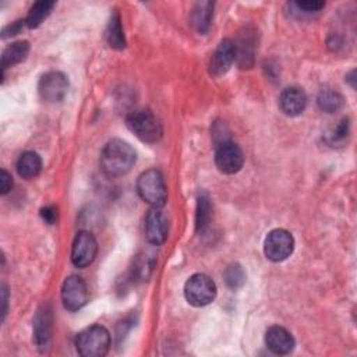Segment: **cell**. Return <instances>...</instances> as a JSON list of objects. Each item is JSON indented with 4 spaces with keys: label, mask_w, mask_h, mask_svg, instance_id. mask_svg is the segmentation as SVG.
Returning a JSON list of instances; mask_svg holds the SVG:
<instances>
[{
    "label": "cell",
    "mask_w": 357,
    "mask_h": 357,
    "mask_svg": "<svg viewBox=\"0 0 357 357\" xmlns=\"http://www.w3.org/2000/svg\"><path fill=\"white\" fill-rule=\"evenodd\" d=\"M137 153L134 148L119 138L109 141L100 153V169L110 177H119L127 174L134 166Z\"/></svg>",
    "instance_id": "6da1fadb"
},
{
    "label": "cell",
    "mask_w": 357,
    "mask_h": 357,
    "mask_svg": "<svg viewBox=\"0 0 357 357\" xmlns=\"http://www.w3.org/2000/svg\"><path fill=\"white\" fill-rule=\"evenodd\" d=\"M128 130L142 142L155 144L163 135V127L160 120L151 110H135L126 119Z\"/></svg>",
    "instance_id": "7a4b0ae2"
},
{
    "label": "cell",
    "mask_w": 357,
    "mask_h": 357,
    "mask_svg": "<svg viewBox=\"0 0 357 357\" xmlns=\"http://www.w3.org/2000/svg\"><path fill=\"white\" fill-rule=\"evenodd\" d=\"M75 347L82 357H102L110 349V333L102 325H91L78 333Z\"/></svg>",
    "instance_id": "3957f363"
},
{
    "label": "cell",
    "mask_w": 357,
    "mask_h": 357,
    "mask_svg": "<svg viewBox=\"0 0 357 357\" xmlns=\"http://www.w3.org/2000/svg\"><path fill=\"white\" fill-rule=\"evenodd\" d=\"M137 191L152 208H162L167 201L165 178L158 169H148L139 174L137 180Z\"/></svg>",
    "instance_id": "277c9868"
},
{
    "label": "cell",
    "mask_w": 357,
    "mask_h": 357,
    "mask_svg": "<svg viewBox=\"0 0 357 357\" xmlns=\"http://www.w3.org/2000/svg\"><path fill=\"white\" fill-rule=\"evenodd\" d=\"M184 297L194 307L208 305L216 297V284L208 275L195 273L184 284Z\"/></svg>",
    "instance_id": "5b68a950"
},
{
    "label": "cell",
    "mask_w": 357,
    "mask_h": 357,
    "mask_svg": "<svg viewBox=\"0 0 357 357\" xmlns=\"http://www.w3.org/2000/svg\"><path fill=\"white\" fill-rule=\"evenodd\" d=\"M294 250V238L284 229H275L268 233L264 241V252L268 259L280 262L287 259Z\"/></svg>",
    "instance_id": "8992f818"
},
{
    "label": "cell",
    "mask_w": 357,
    "mask_h": 357,
    "mask_svg": "<svg viewBox=\"0 0 357 357\" xmlns=\"http://www.w3.org/2000/svg\"><path fill=\"white\" fill-rule=\"evenodd\" d=\"M68 91V79L60 71H49L42 75L38 84V92L43 102L57 103L64 99Z\"/></svg>",
    "instance_id": "52a82bcc"
},
{
    "label": "cell",
    "mask_w": 357,
    "mask_h": 357,
    "mask_svg": "<svg viewBox=\"0 0 357 357\" xmlns=\"http://www.w3.org/2000/svg\"><path fill=\"white\" fill-rule=\"evenodd\" d=\"M215 163L218 169L225 174L237 173L244 163V156L240 146L230 139H225L216 144Z\"/></svg>",
    "instance_id": "ba28073f"
},
{
    "label": "cell",
    "mask_w": 357,
    "mask_h": 357,
    "mask_svg": "<svg viewBox=\"0 0 357 357\" xmlns=\"http://www.w3.org/2000/svg\"><path fill=\"white\" fill-rule=\"evenodd\" d=\"M98 254V241L92 233L81 230L75 234L71 247V261L77 268L89 266Z\"/></svg>",
    "instance_id": "9c48e42d"
},
{
    "label": "cell",
    "mask_w": 357,
    "mask_h": 357,
    "mask_svg": "<svg viewBox=\"0 0 357 357\" xmlns=\"http://www.w3.org/2000/svg\"><path fill=\"white\" fill-rule=\"evenodd\" d=\"M61 301L68 311H78L88 303V289L82 278L71 275L63 282Z\"/></svg>",
    "instance_id": "30bf717a"
},
{
    "label": "cell",
    "mask_w": 357,
    "mask_h": 357,
    "mask_svg": "<svg viewBox=\"0 0 357 357\" xmlns=\"http://www.w3.org/2000/svg\"><path fill=\"white\" fill-rule=\"evenodd\" d=\"M169 234V220L160 208H152L145 218V236L153 245H160Z\"/></svg>",
    "instance_id": "8fae6325"
},
{
    "label": "cell",
    "mask_w": 357,
    "mask_h": 357,
    "mask_svg": "<svg viewBox=\"0 0 357 357\" xmlns=\"http://www.w3.org/2000/svg\"><path fill=\"white\" fill-rule=\"evenodd\" d=\"M236 61V45L231 39H223L218 45L209 63V73L213 77H220L229 71Z\"/></svg>",
    "instance_id": "7c38bea8"
},
{
    "label": "cell",
    "mask_w": 357,
    "mask_h": 357,
    "mask_svg": "<svg viewBox=\"0 0 357 357\" xmlns=\"http://www.w3.org/2000/svg\"><path fill=\"white\" fill-rule=\"evenodd\" d=\"M52 325H53V315L49 305H43L35 317L33 321V336L35 343L40 351H45L49 347L52 339Z\"/></svg>",
    "instance_id": "4fadbf2b"
},
{
    "label": "cell",
    "mask_w": 357,
    "mask_h": 357,
    "mask_svg": "<svg viewBox=\"0 0 357 357\" xmlns=\"http://www.w3.org/2000/svg\"><path fill=\"white\" fill-rule=\"evenodd\" d=\"M307 106V96L303 89L297 86L284 88L279 96V107L280 110L290 117L298 116L304 112Z\"/></svg>",
    "instance_id": "5bb4252c"
},
{
    "label": "cell",
    "mask_w": 357,
    "mask_h": 357,
    "mask_svg": "<svg viewBox=\"0 0 357 357\" xmlns=\"http://www.w3.org/2000/svg\"><path fill=\"white\" fill-rule=\"evenodd\" d=\"M265 344L272 353L283 356L294 349V339L287 329L282 326H271L265 333Z\"/></svg>",
    "instance_id": "9a60e30c"
},
{
    "label": "cell",
    "mask_w": 357,
    "mask_h": 357,
    "mask_svg": "<svg viewBox=\"0 0 357 357\" xmlns=\"http://www.w3.org/2000/svg\"><path fill=\"white\" fill-rule=\"evenodd\" d=\"M213 15V3L211 1H202L197 3L192 13H191V25L197 29L199 33H206Z\"/></svg>",
    "instance_id": "2e32d148"
},
{
    "label": "cell",
    "mask_w": 357,
    "mask_h": 357,
    "mask_svg": "<svg viewBox=\"0 0 357 357\" xmlns=\"http://www.w3.org/2000/svg\"><path fill=\"white\" fill-rule=\"evenodd\" d=\"M40 169H42V159L33 151L24 152L17 160V172L22 178L29 180L36 177L40 173Z\"/></svg>",
    "instance_id": "e0dca14e"
},
{
    "label": "cell",
    "mask_w": 357,
    "mask_h": 357,
    "mask_svg": "<svg viewBox=\"0 0 357 357\" xmlns=\"http://www.w3.org/2000/svg\"><path fill=\"white\" fill-rule=\"evenodd\" d=\"M29 53V43L26 40H18L10 43L1 54V68L6 70L14 64L21 63Z\"/></svg>",
    "instance_id": "ac0fdd59"
},
{
    "label": "cell",
    "mask_w": 357,
    "mask_h": 357,
    "mask_svg": "<svg viewBox=\"0 0 357 357\" xmlns=\"http://www.w3.org/2000/svg\"><path fill=\"white\" fill-rule=\"evenodd\" d=\"M106 40L110 47L113 49H124L126 47V38L121 26V20L117 11H114L110 15V20L107 22L106 28Z\"/></svg>",
    "instance_id": "d6986e66"
},
{
    "label": "cell",
    "mask_w": 357,
    "mask_h": 357,
    "mask_svg": "<svg viewBox=\"0 0 357 357\" xmlns=\"http://www.w3.org/2000/svg\"><path fill=\"white\" fill-rule=\"evenodd\" d=\"M53 7H54V1H50V0L36 1L31 7V10H29V13H28V15L25 18V25L28 28H31V29L32 28H38L49 17V14L52 13Z\"/></svg>",
    "instance_id": "ffe728a7"
},
{
    "label": "cell",
    "mask_w": 357,
    "mask_h": 357,
    "mask_svg": "<svg viewBox=\"0 0 357 357\" xmlns=\"http://www.w3.org/2000/svg\"><path fill=\"white\" fill-rule=\"evenodd\" d=\"M318 107L325 113H336L343 107V96L333 89H322L317 98Z\"/></svg>",
    "instance_id": "44dd1931"
},
{
    "label": "cell",
    "mask_w": 357,
    "mask_h": 357,
    "mask_svg": "<svg viewBox=\"0 0 357 357\" xmlns=\"http://www.w3.org/2000/svg\"><path fill=\"white\" fill-rule=\"evenodd\" d=\"M211 198L206 192H201L197 199V213H195V229L198 233L205 231L211 220Z\"/></svg>",
    "instance_id": "7402d4cb"
},
{
    "label": "cell",
    "mask_w": 357,
    "mask_h": 357,
    "mask_svg": "<svg viewBox=\"0 0 357 357\" xmlns=\"http://www.w3.org/2000/svg\"><path fill=\"white\" fill-rule=\"evenodd\" d=\"M225 280L229 287L237 289L245 282V273L240 265L233 264L225 271Z\"/></svg>",
    "instance_id": "603a6c76"
},
{
    "label": "cell",
    "mask_w": 357,
    "mask_h": 357,
    "mask_svg": "<svg viewBox=\"0 0 357 357\" xmlns=\"http://www.w3.org/2000/svg\"><path fill=\"white\" fill-rule=\"evenodd\" d=\"M293 7H296L298 10V13H303V14H315V13H319L324 7H325V3L324 1H294L291 3Z\"/></svg>",
    "instance_id": "cb8c5ba5"
},
{
    "label": "cell",
    "mask_w": 357,
    "mask_h": 357,
    "mask_svg": "<svg viewBox=\"0 0 357 357\" xmlns=\"http://www.w3.org/2000/svg\"><path fill=\"white\" fill-rule=\"evenodd\" d=\"M13 187V177L11 174L6 170L1 169V174H0V192L1 195H6Z\"/></svg>",
    "instance_id": "d4e9b609"
},
{
    "label": "cell",
    "mask_w": 357,
    "mask_h": 357,
    "mask_svg": "<svg viewBox=\"0 0 357 357\" xmlns=\"http://www.w3.org/2000/svg\"><path fill=\"white\" fill-rule=\"evenodd\" d=\"M40 216L46 223L54 225L57 222V209L54 206H45L40 209Z\"/></svg>",
    "instance_id": "484cf974"
},
{
    "label": "cell",
    "mask_w": 357,
    "mask_h": 357,
    "mask_svg": "<svg viewBox=\"0 0 357 357\" xmlns=\"http://www.w3.org/2000/svg\"><path fill=\"white\" fill-rule=\"evenodd\" d=\"M347 132H349V123H347L346 119H343V120L339 123V126L336 127V130H335V132H333V138H335V139H343V138L347 135Z\"/></svg>",
    "instance_id": "4316f807"
},
{
    "label": "cell",
    "mask_w": 357,
    "mask_h": 357,
    "mask_svg": "<svg viewBox=\"0 0 357 357\" xmlns=\"http://www.w3.org/2000/svg\"><path fill=\"white\" fill-rule=\"evenodd\" d=\"M25 24V21H15V22H13L11 25H8V26H6L4 29H3V38H7V36H10V35H17L20 31H21V26Z\"/></svg>",
    "instance_id": "83f0119b"
},
{
    "label": "cell",
    "mask_w": 357,
    "mask_h": 357,
    "mask_svg": "<svg viewBox=\"0 0 357 357\" xmlns=\"http://www.w3.org/2000/svg\"><path fill=\"white\" fill-rule=\"evenodd\" d=\"M7 289L6 286H3V290H1V301H3V310H1V314H3V318L6 317V311H7Z\"/></svg>",
    "instance_id": "f1b7e54d"
}]
</instances>
